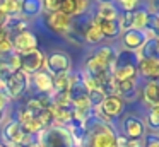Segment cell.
<instances>
[{
  "mask_svg": "<svg viewBox=\"0 0 159 147\" xmlns=\"http://www.w3.org/2000/svg\"><path fill=\"white\" fill-rule=\"evenodd\" d=\"M137 77L144 80H159V58L142 57L137 62Z\"/></svg>",
  "mask_w": 159,
  "mask_h": 147,
  "instance_id": "cell-12",
  "label": "cell"
},
{
  "mask_svg": "<svg viewBox=\"0 0 159 147\" xmlns=\"http://www.w3.org/2000/svg\"><path fill=\"white\" fill-rule=\"evenodd\" d=\"M29 85H31V75H28L24 70L11 72L2 82V89H4L5 96L9 98V101L21 99L29 89Z\"/></svg>",
  "mask_w": 159,
  "mask_h": 147,
  "instance_id": "cell-3",
  "label": "cell"
},
{
  "mask_svg": "<svg viewBox=\"0 0 159 147\" xmlns=\"http://www.w3.org/2000/svg\"><path fill=\"white\" fill-rule=\"evenodd\" d=\"M7 106H9V98L5 96L4 89H2V82H0V125L4 123V118L7 115Z\"/></svg>",
  "mask_w": 159,
  "mask_h": 147,
  "instance_id": "cell-29",
  "label": "cell"
},
{
  "mask_svg": "<svg viewBox=\"0 0 159 147\" xmlns=\"http://www.w3.org/2000/svg\"><path fill=\"white\" fill-rule=\"evenodd\" d=\"M115 5L120 14H134L142 7V0H115Z\"/></svg>",
  "mask_w": 159,
  "mask_h": 147,
  "instance_id": "cell-26",
  "label": "cell"
},
{
  "mask_svg": "<svg viewBox=\"0 0 159 147\" xmlns=\"http://www.w3.org/2000/svg\"><path fill=\"white\" fill-rule=\"evenodd\" d=\"M144 123L149 132L159 133V104H154V106H149L147 108Z\"/></svg>",
  "mask_w": 159,
  "mask_h": 147,
  "instance_id": "cell-22",
  "label": "cell"
},
{
  "mask_svg": "<svg viewBox=\"0 0 159 147\" xmlns=\"http://www.w3.org/2000/svg\"><path fill=\"white\" fill-rule=\"evenodd\" d=\"M58 12L65 14V16L70 17V19H79V17H80L79 3H77V0H60Z\"/></svg>",
  "mask_w": 159,
  "mask_h": 147,
  "instance_id": "cell-24",
  "label": "cell"
},
{
  "mask_svg": "<svg viewBox=\"0 0 159 147\" xmlns=\"http://www.w3.org/2000/svg\"><path fill=\"white\" fill-rule=\"evenodd\" d=\"M149 27H151V29H154L156 33L159 34V12L149 16Z\"/></svg>",
  "mask_w": 159,
  "mask_h": 147,
  "instance_id": "cell-34",
  "label": "cell"
},
{
  "mask_svg": "<svg viewBox=\"0 0 159 147\" xmlns=\"http://www.w3.org/2000/svg\"><path fill=\"white\" fill-rule=\"evenodd\" d=\"M94 22L99 26L101 29V34H103L104 39H116L120 36V29H118V22L116 21H101V19H96L93 16Z\"/></svg>",
  "mask_w": 159,
  "mask_h": 147,
  "instance_id": "cell-20",
  "label": "cell"
},
{
  "mask_svg": "<svg viewBox=\"0 0 159 147\" xmlns=\"http://www.w3.org/2000/svg\"><path fill=\"white\" fill-rule=\"evenodd\" d=\"M9 19H11V17H9L7 14L4 12V9H2V7H0V27H5V26H7Z\"/></svg>",
  "mask_w": 159,
  "mask_h": 147,
  "instance_id": "cell-35",
  "label": "cell"
},
{
  "mask_svg": "<svg viewBox=\"0 0 159 147\" xmlns=\"http://www.w3.org/2000/svg\"><path fill=\"white\" fill-rule=\"evenodd\" d=\"M99 111L106 118L108 123H113L125 115V111H127V103L118 94H108L103 99V103L99 104Z\"/></svg>",
  "mask_w": 159,
  "mask_h": 147,
  "instance_id": "cell-7",
  "label": "cell"
},
{
  "mask_svg": "<svg viewBox=\"0 0 159 147\" xmlns=\"http://www.w3.org/2000/svg\"><path fill=\"white\" fill-rule=\"evenodd\" d=\"M21 2L22 0H0V7L4 9V12L11 19H14V17H19V14H21Z\"/></svg>",
  "mask_w": 159,
  "mask_h": 147,
  "instance_id": "cell-27",
  "label": "cell"
},
{
  "mask_svg": "<svg viewBox=\"0 0 159 147\" xmlns=\"http://www.w3.org/2000/svg\"><path fill=\"white\" fill-rule=\"evenodd\" d=\"M84 72H87V74L91 75V77H101V75L104 74H111V65H108L106 62H103L101 58H98L96 55L91 53L89 57L86 58V62H84Z\"/></svg>",
  "mask_w": 159,
  "mask_h": 147,
  "instance_id": "cell-16",
  "label": "cell"
},
{
  "mask_svg": "<svg viewBox=\"0 0 159 147\" xmlns=\"http://www.w3.org/2000/svg\"><path fill=\"white\" fill-rule=\"evenodd\" d=\"M0 147H7V145H5V144L2 142V140H0Z\"/></svg>",
  "mask_w": 159,
  "mask_h": 147,
  "instance_id": "cell-38",
  "label": "cell"
},
{
  "mask_svg": "<svg viewBox=\"0 0 159 147\" xmlns=\"http://www.w3.org/2000/svg\"><path fill=\"white\" fill-rule=\"evenodd\" d=\"M19 57H21V70H24L28 75L36 74L45 67V53L39 48L28 51V53H22Z\"/></svg>",
  "mask_w": 159,
  "mask_h": 147,
  "instance_id": "cell-11",
  "label": "cell"
},
{
  "mask_svg": "<svg viewBox=\"0 0 159 147\" xmlns=\"http://www.w3.org/2000/svg\"><path fill=\"white\" fill-rule=\"evenodd\" d=\"M43 70H46L52 77L63 74H70L72 72V58L69 53L62 50H53L48 55H45V67Z\"/></svg>",
  "mask_w": 159,
  "mask_h": 147,
  "instance_id": "cell-5",
  "label": "cell"
},
{
  "mask_svg": "<svg viewBox=\"0 0 159 147\" xmlns=\"http://www.w3.org/2000/svg\"><path fill=\"white\" fill-rule=\"evenodd\" d=\"M116 48L110 46V44H104V46H98L96 50L93 51V55H96L98 58H101L103 62H106L108 65H113L115 57H116Z\"/></svg>",
  "mask_w": 159,
  "mask_h": 147,
  "instance_id": "cell-25",
  "label": "cell"
},
{
  "mask_svg": "<svg viewBox=\"0 0 159 147\" xmlns=\"http://www.w3.org/2000/svg\"><path fill=\"white\" fill-rule=\"evenodd\" d=\"M17 122H19V125L22 126L24 133H28V135H33V137H36L39 132H43V130H45V126H43L41 120H39L38 116L29 115V113L26 111V109L22 108V106L19 108Z\"/></svg>",
  "mask_w": 159,
  "mask_h": 147,
  "instance_id": "cell-14",
  "label": "cell"
},
{
  "mask_svg": "<svg viewBox=\"0 0 159 147\" xmlns=\"http://www.w3.org/2000/svg\"><path fill=\"white\" fill-rule=\"evenodd\" d=\"M43 14V3L41 0H22L21 2V14L19 17H22L24 21H33L36 17H39Z\"/></svg>",
  "mask_w": 159,
  "mask_h": 147,
  "instance_id": "cell-18",
  "label": "cell"
},
{
  "mask_svg": "<svg viewBox=\"0 0 159 147\" xmlns=\"http://www.w3.org/2000/svg\"><path fill=\"white\" fill-rule=\"evenodd\" d=\"M12 38V48H14V53L22 55L28 53V51H33L38 48V36L34 34V31L26 29L21 31V33L14 34Z\"/></svg>",
  "mask_w": 159,
  "mask_h": 147,
  "instance_id": "cell-10",
  "label": "cell"
},
{
  "mask_svg": "<svg viewBox=\"0 0 159 147\" xmlns=\"http://www.w3.org/2000/svg\"><path fill=\"white\" fill-rule=\"evenodd\" d=\"M142 147H159V133L147 132L142 139Z\"/></svg>",
  "mask_w": 159,
  "mask_h": 147,
  "instance_id": "cell-30",
  "label": "cell"
},
{
  "mask_svg": "<svg viewBox=\"0 0 159 147\" xmlns=\"http://www.w3.org/2000/svg\"><path fill=\"white\" fill-rule=\"evenodd\" d=\"M63 39L67 41V43H70L72 44V46H75V48H82L84 46V41H82V36H80L79 33H75V31H70L69 34H67L65 38H63Z\"/></svg>",
  "mask_w": 159,
  "mask_h": 147,
  "instance_id": "cell-31",
  "label": "cell"
},
{
  "mask_svg": "<svg viewBox=\"0 0 159 147\" xmlns=\"http://www.w3.org/2000/svg\"><path fill=\"white\" fill-rule=\"evenodd\" d=\"M139 53L127 50H118L115 62L111 65V75H113L115 82H121L127 79L137 77V62H139Z\"/></svg>",
  "mask_w": 159,
  "mask_h": 147,
  "instance_id": "cell-2",
  "label": "cell"
},
{
  "mask_svg": "<svg viewBox=\"0 0 159 147\" xmlns=\"http://www.w3.org/2000/svg\"><path fill=\"white\" fill-rule=\"evenodd\" d=\"M140 98L147 108L159 104V80H145L140 91Z\"/></svg>",
  "mask_w": 159,
  "mask_h": 147,
  "instance_id": "cell-17",
  "label": "cell"
},
{
  "mask_svg": "<svg viewBox=\"0 0 159 147\" xmlns=\"http://www.w3.org/2000/svg\"><path fill=\"white\" fill-rule=\"evenodd\" d=\"M5 62L9 63V67H11L12 72H14V70H21V57H19L17 53H12Z\"/></svg>",
  "mask_w": 159,
  "mask_h": 147,
  "instance_id": "cell-33",
  "label": "cell"
},
{
  "mask_svg": "<svg viewBox=\"0 0 159 147\" xmlns=\"http://www.w3.org/2000/svg\"><path fill=\"white\" fill-rule=\"evenodd\" d=\"M31 84L38 96H50L53 92V77L46 70H39L31 75Z\"/></svg>",
  "mask_w": 159,
  "mask_h": 147,
  "instance_id": "cell-15",
  "label": "cell"
},
{
  "mask_svg": "<svg viewBox=\"0 0 159 147\" xmlns=\"http://www.w3.org/2000/svg\"><path fill=\"white\" fill-rule=\"evenodd\" d=\"M120 135L127 140H142L147 133L144 118L137 116L135 113H125L120 118Z\"/></svg>",
  "mask_w": 159,
  "mask_h": 147,
  "instance_id": "cell-6",
  "label": "cell"
},
{
  "mask_svg": "<svg viewBox=\"0 0 159 147\" xmlns=\"http://www.w3.org/2000/svg\"><path fill=\"white\" fill-rule=\"evenodd\" d=\"M12 53H14V48H12L11 34L7 33L5 27H0V62H5Z\"/></svg>",
  "mask_w": 159,
  "mask_h": 147,
  "instance_id": "cell-21",
  "label": "cell"
},
{
  "mask_svg": "<svg viewBox=\"0 0 159 147\" xmlns=\"http://www.w3.org/2000/svg\"><path fill=\"white\" fill-rule=\"evenodd\" d=\"M93 16L101 21H116L120 12H118L115 3H98Z\"/></svg>",
  "mask_w": 159,
  "mask_h": 147,
  "instance_id": "cell-19",
  "label": "cell"
},
{
  "mask_svg": "<svg viewBox=\"0 0 159 147\" xmlns=\"http://www.w3.org/2000/svg\"><path fill=\"white\" fill-rule=\"evenodd\" d=\"M106 98V94H104L103 91H101L99 87L96 89H91V91H87V99H89V103L93 104V108H96V106H99L101 103H103V99Z\"/></svg>",
  "mask_w": 159,
  "mask_h": 147,
  "instance_id": "cell-28",
  "label": "cell"
},
{
  "mask_svg": "<svg viewBox=\"0 0 159 147\" xmlns=\"http://www.w3.org/2000/svg\"><path fill=\"white\" fill-rule=\"evenodd\" d=\"M145 36H144V31H137V29H128L125 33L120 34V43H121V50H127V51H140V48L144 46L145 43Z\"/></svg>",
  "mask_w": 159,
  "mask_h": 147,
  "instance_id": "cell-13",
  "label": "cell"
},
{
  "mask_svg": "<svg viewBox=\"0 0 159 147\" xmlns=\"http://www.w3.org/2000/svg\"><path fill=\"white\" fill-rule=\"evenodd\" d=\"M36 140L41 142L45 147H74L75 145L74 137L62 125H52L48 128H45L43 132H39L36 135Z\"/></svg>",
  "mask_w": 159,
  "mask_h": 147,
  "instance_id": "cell-4",
  "label": "cell"
},
{
  "mask_svg": "<svg viewBox=\"0 0 159 147\" xmlns=\"http://www.w3.org/2000/svg\"><path fill=\"white\" fill-rule=\"evenodd\" d=\"M116 130L110 123H103L91 118L86 125V137H84V147H118Z\"/></svg>",
  "mask_w": 159,
  "mask_h": 147,
  "instance_id": "cell-1",
  "label": "cell"
},
{
  "mask_svg": "<svg viewBox=\"0 0 159 147\" xmlns=\"http://www.w3.org/2000/svg\"><path fill=\"white\" fill-rule=\"evenodd\" d=\"M22 147H45V145H43L41 142H38V140H36V137H34V140H33V142H29L28 145H22Z\"/></svg>",
  "mask_w": 159,
  "mask_h": 147,
  "instance_id": "cell-36",
  "label": "cell"
},
{
  "mask_svg": "<svg viewBox=\"0 0 159 147\" xmlns=\"http://www.w3.org/2000/svg\"><path fill=\"white\" fill-rule=\"evenodd\" d=\"M145 27H149V14L144 7H140L132 14V29L144 31Z\"/></svg>",
  "mask_w": 159,
  "mask_h": 147,
  "instance_id": "cell-23",
  "label": "cell"
},
{
  "mask_svg": "<svg viewBox=\"0 0 159 147\" xmlns=\"http://www.w3.org/2000/svg\"><path fill=\"white\" fill-rule=\"evenodd\" d=\"M41 3H43V10L46 14H50V12H57L58 10L60 0H41Z\"/></svg>",
  "mask_w": 159,
  "mask_h": 147,
  "instance_id": "cell-32",
  "label": "cell"
},
{
  "mask_svg": "<svg viewBox=\"0 0 159 147\" xmlns=\"http://www.w3.org/2000/svg\"><path fill=\"white\" fill-rule=\"evenodd\" d=\"M43 21H45L46 27H48L50 33L57 34L60 38H65L70 31L74 29V19L67 17L65 14L62 12H50V14H45L43 16Z\"/></svg>",
  "mask_w": 159,
  "mask_h": 147,
  "instance_id": "cell-8",
  "label": "cell"
},
{
  "mask_svg": "<svg viewBox=\"0 0 159 147\" xmlns=\"http://www.w3.org/2000/svg\"><path fill=\"white\" fill-rule=\"evenodd\" d=\"M98 3H115V0H96Z\"/></svg>",
  "mask_w": 159,
  "mask_h": 147,
  "instance_id": "cell-37",
  "label": "cell"
},
{
  "mask_svg": "<svg viewBox=\"0 0 159 147\" xmlns=\"http://www.w3.org/2000/svg\"><path fill=\"white\" fill-rule=\"evenodd\" d=\"M0 137H2V142L7 147H21L26 133L17 120L11 118L7 122H4V126L0 130Z\"/></svg>",
  "mask_w": 159,
  "mask_h": 147,
  "instance_id": "cell-9",
  "label": "cell"
}]
</instances>
